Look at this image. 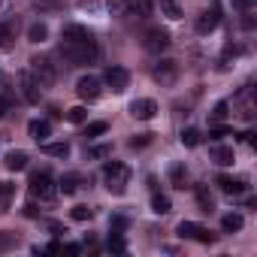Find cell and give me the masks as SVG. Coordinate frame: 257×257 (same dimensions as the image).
Wrapping results in <instances>:
<instances>
[{
	"mask_svg": "<svg viewBox=\"0 0 257 257\" xmlns=\"http://www.w3.org/2000/svg\"><path fill=\"white\" fill-rule=\"evenodd\" d=\"M61 55L70 67H85V64H94L100 49L94 40H85V43H73V46H61Z\"/></svg>",
	"mask_w": 257,
	"mask_h": 257,
	"instance_id": "1",
	"label": "cell"
},
{
	"mask_svg": "<svg viewBox=\"0 0 257 257\" xmlns=\"http://www.w3.org/2000/svg\"><path fill=\"white\" fill-rule=\"evenodd\" d=\"M103 179H106V191L115 194V197H121L127 191V185H131V167H124L118 161H109L103 167Z\"/></svg>",
	"mask_w": 257,
	"mask_h": 257,
	"instance_id": "2",
	"label": "cell"
},
{
	"mask_svg": "<svg viewBox=\"0 0 257 257\" xmlns=\"http://www.w3.org/2000/svg\"><path fill=\"white\" fill-rule=\"evenodd\" d=\"M31 76L40 82V88H49L58 82V64L49 55H34L31 58Z\"/></svg>",
	"mask_w": 257,
	"mask_h": 257,
	"instance_id": "3",
	"label": "cell"
},
{
	"mask_svg": "<svg viewBox=\"0 0 257 257\" xmlns=\"http://www.w3.org/2000/svg\"><path fill=\"white\" fill-rule=\"evenodd\" d=\"M28 188H31V197H40V203H52V200L58 197V185L52 182L49 170H37V173H31Z\"/></svg>",
	"mask_w": 257,
	"mask_h": 257,
	"instance_id": "4",
	"label": "cell"
},
{
	"mask_svg": "<svg viewBox=\"0 0 257 257\" xmlns=\"http://www.w3.org/2000/svg\"><path fill=\"white\" fill-rule=\"evenodd\" d=\"M143 46H146V52L161 55V52L170 46V31H167V28H161V25L146 28V31H143Z\"/></svg>",
	"mask_w": 257,
	"mask_h": 257,
	"instance_id": "5",
	"label": "cell"
},
{
	"mask_svg": "<svg viewBox=\"0 0 257 257\" xmlns=\"http://www.w3.org/2000/svg\"><path fill=\"white\" fill-rule=\"evenodd\" d=\"M19 91H22V97H25L28 103H40V97H43V88H40V82L31 76V70H22V73H19Z\"/></svg>",
	"mask_w": 257,
	"mask_h": 257,
	"instance_id": "6",
	"label": "cell"
},
{
	"mask_svg": "<svg viewBox=\"0 0 257 257\" xmlns=\"http://www.w3.org/2000/svg\"><path fill=\"white\" fill-rule=\"evenodd\" d=\"M176 233L182 239H197V242H215V233H209L203 224H194V221H182L176 227Z\"/></svg>",
	"mask_w": 257,
	"mask_h": 257,
	"instance_id": "7",
	"label": "cell"
},
{
	"mask_svg": "<svg viewBox=\"0 0 257 257\" xmlns=\"http://www.w3.org/2000/svg\"><path fill=\"white\" fill-rule=\"evenodd\" d=\"M103 82H106L115 94H124L127 85H131V73H127L124 67H109V70L103 73Z\"/></svg>",
	"mask_w": 257,
	"mask_h": 257,
	"instance_id": "8",
	"label": "cell"
},
{
	"mask_svg": "<svg viewBox=\"0 0 257 257\" xmlns=\"http://www.w3.org/2000/svg\"><path fill=\"white\" fill-rule=\"evenodd\" d=\"M76 94L91 103V100H97V97L103 94V82H100L97 76H82V79L76 82Z\"/></svg>",
	"mask_w": 257,
	"mask_h": 257,
	"instance_id": "9",
	"label": "cell"
},
{
	"mask_svg": "<svg viewBox=\"0 0 257 257\" xmlns=\"http://www.w3.org/2000/svg\"><path fill=\"white\" fill-rule=\"evenodd\" d=\"M152 76H155V82H161V85H173L176 76H179V64L164 58V61H158V64L152 67Z\"/></svg>",
	"mask_w": 257,
	"mask_h": 257,
	"instance_id": "10",
	"label": "cell"
},
{
	"mask_svg": "<svg viewBox=\"0 0 257 257\" xmlns=\"http://www.w3.org/2000/svg\"><path fill=\"white\" fill-rule=\"evenodd\" d=\"M236 106H239V115H242L245 121H254V115H257L254 109H257V106H254V88H251V85H245V88L239 91Z\"/></svg>",
	"mask_w": 257,
	"mask_h": 257,
	"instance_id": "11",
	"label": "cell"
},
{
	"mask_svg": "<svg viewBox=\"0 0 257 257\" xmlns=\"http://www.w3.org/2000/svg\"><path fill=\"white\" fill-rule=\"evenodd\" d=\"M131 115H134L137 121H152V118L158 115V103H155V100H149V97L134 100V103H131Z\"/></svg>",
	"mask_w": 257,
	"mask_h": 257,
	"instance_id": "12",
	"label": "cell"
},
{
	"mask_svg": "<svg viewBox=\"0 0 257 257\" xmlns=\"http://www.w3.org/2000/svg\"><path fill=\"white\" fill-rule=\"evenodd\" d=\"M61 46H73V43H85V40H91V31L85 28V25H67L64 31H61Z\"/></svg>",
	"mask_w": 257,
	"mask_h": 257,
	"instance_id": "13",
	"label": "cell"
},
{
	"mask_svg": "<svg viewBox=\"0 0 257 257\" xmlns=\"http://www.w3.org/2000/svg\"><path fill=\"white\" fill-rule=\"evenodd\" d=\"M218 22H221V13H218V7L206 10V13L197 19V34H212V31L218 28Z\"/></svg>",
	"mask_w": 257,
	"mask_h": 257,
	"instance_id": "14",
	"label": "cell"
},
{
	"mask_svg": "<svg viewBox=\"0 0 257 257\" xmlns=\"http://www.w3.org/2000/svg\"><path fill=\"white\" fill-rule=\"evenodd\" d=\"M16 34H19V22L16 19L0 22V49H10L16 43Z\"/></svg>",
	"mask_w": 257,
	"mask_h": 257,
	"instance_id": "15",
	"label": "cell"
},
{
	"mask_svg": "<svg viewBox=\"0 0 257 257\" xmlns=\"http://www.w3.org/2000/svg\"><path fill=\"white\" fill-rule=\"evenodd\" d=\"M218 188L224 194H245L248 191V182L245 179H233V176H218Z\"/></svg>",
	"mask_w": 257,
	"mask_h": 257,
	"instance_id": "16",
	"label": "cell"
},
{
	"mask_svg": "<svg viewBox=\"0 0 257 257\" xmlns=\"http://www.w3.org/2000/svg\"><path fill=\"white\" fill-rule=\"evenodd\" d=\"M212 161L218 167H233V161H236L233 146H212Z\"/></svg>",
	"mask_w": 257,
	"mask_h": 257,
	"instance_id": "17",
	"label": "cell"
},
{
	"mask_svg": "<svg viewBox=\"0 0 257 257\" xmlns=\"http://www.w3.org/2000/svg\"><path fill=\"white\" fill-rule=\"evenodd\" d=\"M82 182H85V179H82L79 173H67V176H61V182H58V191H61V194H76V191L82 188Z\"/></svg>",
	"mask_w": 257,
	"mask_h": 257,
	"instance_id": "18",
	"label": "cell"
},
{
	"mask_svg": "<svg viewBox=\"0 0 257 257\" xmlns=\"http://www.w3.org/2000/svg\"><path fill=\"white\" fill-rule=\"evenodd\" d=\"M28 134H31L37 143H46V140L52 137V124H49V121H31V124H28Z\"/></svg>",
	"mask_w": 257,
	"mask_h": 257,
	"instance_id": "19",
	"label": "cell"
},
{
	"mask_svg": "<svg viewBox=\"0 0 257 257\" xmlns=\"http://www.w3.org/2000/svg\"><path fill=\"white\" fill-rule=\"evenodd\" d=\"M170 185L179 188V191L188 188V170H185V164H176V167L170 170Z\"/></svg>",
	"mask_w": 257,
	"mask_h": 257,
	"instance_id": "20",
	"label": "cell"
},
{
	"mask_svg": "<svg viewBox=\"0 0 257 257\" xmlns=\"http://www.w3.org/2000/svg\"><path fill=\"white\" fill-rule=\"evenodd\" d=\"M40 146H43V152H46L49 158H67V155H70V143H49V140H46V143H40Z\"/></svg>",
	"mask_w": 257,
	"mask_h": 257,
	"instance_id": "21",
	"label": "cell"
},
{
	"mask_svg": "<svg viewBox=\"0 0 257 257\" xmlns=\"http://www.w3.org/2000/svg\"><path fill=\"white\" fill-rule=\"evenodd\" d=\"M7 170H13V173L28 170V152H10L7 155Z\"/></svg>",
	"mask_w": 257,
	"mask_h": 257,
	"instance_id": "22",
	"label": "cell"
},
{
	"mask_svg": "<svg viewBox=\"0 0 257 257\" xmlns=\"http://www.w3.org/2000/svg\"><path fill=\"white\" fill-rule=\"evenodd\" d=\"M221 227H224V233H239V230L245 227V221H242L239 212H230V215L221 218Z\"/></svg>",
	"mask_w": 257,
	"mask_h": 257,
	"instance_id": "23",
	"label": "cell"
},
{
	"mask_svg": "<svg viewBox=\"0 0 257 257\" xmlns=\"http://www.w3.org/2000/svg\"><path fill=\"white\" fill-rule=\"evenodd\" d=\"M197 203H200V209H203V212H215V197L209 194V188H206V185H197Z\"/></svg>",
	"mask_w": 257,
	"mask_h": 257,
	"instance_id": "24",
	"label": "cell"
},
{
	"mask_svg": "<svg viewBox=\"0 0 257 257\" xmlns=\"http://www.w3.org/2000/svg\"><path fill=\"white\" fill-rule=\"evenodd\" d=\"M170 209H173L170 197H167V194H158V191H155V197H152V212H155V215H167Z\"/></svg>",
	"mask_w": 257,
	"mask_h": 257,
	"instance_id": "25",
	"label": "cell"
},
{
	"mask_svg": "<svg viewBox=\"0 0 257 257\" xmlns=\"http://www.w3.org/2000/svg\"><path fill=\"white\" fill-rule=\"evenodd\" d=\"M16 197V185L13 182H0V212L10 209V200Z\"/></svg>",
	"mask_w": 257,
	"mask_h": 257,
	"instance_id": "26",
	"label": "cell"
},
{
	"mask_svg": "<svg viewBox=\"0 0 257 257\" xmlns=\"http://www.w3.org/2000/svg\"><path fill=\"white\" fill-rule=\"evenodd\" d=\"M46 37H49V28H46L43 22H34V25L28 28V40H31V43H46Z\"/></svg>",
	"mask_w": 257,
	"mask_h": 257,
	"instance_id": "27",
	"label": "cell"
},
{
	"mask_svg": "<svg viewBox=\"0 0 257 257\" xmlns=\"http://www.w3.org/2000/svg\"><path fill=\"white\" fill-rule=\"evenodd\" d=\"M34 10H40V13H61L64 0H34Z\"/></svg>",
	"mask_w": 257,
	"mask_h": 257,
	"instance_id": "28",
	"label": "cell"
},
{
	"mask_svg": "<svg viewBox=\"0 0 257 257\" xmlns=\"http://www.w3.org/2000/svg\"><path fill=\"white\" fill-rule=\"evenodd\" d=\"M106 131H109L106 121H91V124L85 127V140H97V137H103Z\"/></svg>",
	"mask_w": 257,
	"mask_h": 257,
	"instance_id": "29",
	"label": "cell"
},
{
	"mask_svg": "<svg viewBox=\"0 0 257 257\" xmlns=\"http://www.w3.org/2000/svg\"><path fill=\"white\" fill-rule=\"evenodd\" d=\"M200 140H203V134L197 131V127H185V131H182V143H185L188 149H194V146H200Z\"/></svg>",
	"mask_w": 257,
	"mask_h": 257,
	"instance_id": "30",
	"label": "cell"
},
{
	"mask_svg": "<svg viewBox=\"0 0 257 257\" xmlns=\"http://www.w3.org/2000/svg\"><path fill=\"white\" fill-rule=\"evenodd\" d=\"M112 16H131V0H109Z\"/></svg>",
	"mask_w": 257,
	"mask_h": 257,
	"instance_id": "31",
	"label": "cell"
},
{
	"mask_svg": "<svg viewBox=\"0 0 257 257\" xmlns=\"http://www.w3.org/2000/svg\"><path fill=\"white\" fill-rule=\"evenodd\" d=\"M161 10L167 19H182V7L176 4V0H161Z\"/></svg>",
	"mask_w": 257,
	"mask_h": 257,
	"instance_id": "32",
	"label": "cell"
},
{
	"mask_svg": "<svg viewBox=\"0 0 257 257\" xmlns=\"http://www.w3.org/2000/svg\"><path fill=\"white\" fill-rule=\"evenodd\" d=\"M70 215H73V221H91L94 218V209L91 206H73Z\"/></svg>",
	"mask_w": 257,
	"mask_h": 257,
	"instance_id": "33",
	"label": "cell"
},
{
	"mask_svg": "<svg viewBox=\"0 0 257 257\" xmlns=\"http://www.w3.org/2000/svg\"><path fill=\"white\" fill-rule=\"evenodd\" d=\"M106 248H109L112 254H124V251H127V245H124L121 233H112V236H109V245H106Z\"/></svg>",
	"mask_w": 257,
	"mask_h": 257,
	"instance_id": "34",
	"label": "cell"
},
{
	"mask_svg": "<svg viewBox=\"0 0 257 257\" xmlns=\"http://www.w3.org/2000/svg\"><path fill=\"white\" fill-rule=\"evenodd\" d=\"M88 155H91L94 161H100V158H109V155H112V146H109V143H103V146H91V149H88Z\"/></svg>",
	"mask_w": 257,
	"mask_h": 257,
	"instance_id": "35",
	"label": "cell"
},
{
	"mask_svg": "<svg viewBox=\"0 0 257 257\" xmlns=\"http://www.w3.org/2000/svg\"><path fill=\"white\" fill-rule=\"evenodd\" d=\"M67 118H70L73 124H82V121L88 118V109H85V106H73V109L67 112Z\"/></svg>",
	"mask_w": 257,
	"mask_h": 257,
	"instance_id": "36",
	"label": "cell"
},
{
	"mask_svg": "<svg viewBox=\"0 0 257 257\" xmlns=\"http://www.w3.org/2000/svg\"><path fill=\"white\" fill-rule=\"evenodd\" d=\"M227 109H230V103H227V100H221V103H218V106L212 109V121H224V118L230 115Z\"/></svg>",
	"mask_w": 257,
	"mask_h": 257,
	"instance_id": "37",
	"label": "cell"
},
{
	"mask_svg": "<svg viewBox=\"0 0 257 257\" xmlns=\"http://www.w3.org/2000/svg\"><path fill=\"white\" fill-rule=\"evenodd\" d=\"M209 137H212V140H221V137H230V127H224V124H215V127H209Z\"/></svg>",
	"mask_w": 257,
	"mask_h": 257,
	"instance_id": "38",
	"label": "cell"
},
{
	"mask_svg": "<svg viewBox=\"0 0 257 257\" xmlns=\"http://www.w3.org/2000/svg\"><path fill=\"white\" fill-rule=\"evenodd\" d=\"M152 143V134H137L134 140H131V149H143V146H149Z\"/></svg>",
	"mask_w": 257,
	"mask_h": 257,
	"instance_id": "39",
	"label": "cell"
},
{
	"mask_svg": "<svg viewBox=\"0 0 257 257\" xmlns=\"http://www.w3.org/2000/svg\"><path fill=\"white\" fill-rule=\"evenodd\" d=\"M19 242V236H13V233H0V251H7V248H13Z\"/></svg>",
	"mask_w": 257,
	"mask_h": 257,
	"instance_id": "40",
	"label": "cell"
},
{
	"mask_svg": "<svg viewBox=\"0 0 257 257\" xmlns=\"http://www.w3.org/2000/svg\"><path fill=\"white\" fill-rule=\"evenodd\" d=\"M236 55H239V49H236V46H227V49H224V58H221V67H230V61H233Z\"/></svg>",
	"mask_w": 257,
	"mask_h": 257,
	"instance_id": "41",
	"label": "cell"
},
{
	"mask_svg": "<svg viewBox=\"0 0 257 257\" xmlns=\"http://www.w3.org/2000/svg\"><path fill=\"white\" fill-rule=\"evenodd\" d=\"M10 109H13V97L10 94H0V118H4Z\"/></svg>",
	"mask_w": 257,
	"mask_h": 257,
	"instance_id": "42",
	"label": "cell"
},
{
	"mask_svg": "<svg viewBox=\"0 0 257 257\" xmlns=\"http://www.w3.org/2000/svg\"><path fill=\"white\" fill-rule=\"evenodd\" d=\"M124 227H127V218L124 215H115L112 218V233H124Z\"/></svg>",
	"mask_w": 257,
	"mask_h": 257,
	"instance_id": "43",
	"label": "cell"
},
{
	"mask_svg": "<svg viewBox=\"0 0 257 257\" xmlns=\"http://www.w3.org/2000/svg\"><path fill=\"white\" fill-rule=\"evenodd\" d=\"M61 254H73L76 257V254H82V245L79 242H67V245H61Z\"/></svg>",
	"mask_w": 257,
	"mask_h": 257,
	"instance_id": "44",
	"label": "cell"
},
{
	"mask_svg": "<svg viewBox=\"0 0 257 257\" xmlns=\"http://www.w3.org/2000/svg\"><path fill=\"white\" fill-rule=\"evenodd\" d=\"M233 7H236V10H242V13H248V10L254 7V0H233Z\"/></svg>",
	"mask_w": 257,
	"mask_h": 257,
	"instance_id": "45",
	"label": "cell"
},
{
	"mask_svg": "<svg viewBox=\"0 0 257 257\" xmlns=\"http://www.w3.org/2000/svg\"><path fill=\"white\" fill-rule=\"evenodd\" d=\"M25 215H28V218H37V215H40V209H37L34 203H28V206H25Z\"/></svg>",
	"mask_w": 257,
	"mask_h": 257,
	"instance_id": "46",
	"label": "cell"
},
{
	"mask_svg": "<svg viewBox=\"0 0 257 257\" xmlns=\"http://www.w3.org/2000/svg\"><path fill=\"white\" fill-rule=\"evenodd\" d=\"M13 10V0H0V16H7Z\"/></svg>",
	"mask_w": 257,
	"mask_h": 257,
	"instance_id": "47",
	"label": "cell"
},
{
	"mask_svg": "<svg viewBox=\"0 0 257 257\" xmlns=\"http://www.w3.org/2000/svg\"><path fill=\"white\" fill-rule=\"evenodd\" d=\"M49 230H52V233H67L64 224H58V221H49Z\"/></svg>",
	"mask_w": 257,
	"mask_h": 257,
	"instance_id": "48",
	"label": "cell"
},
{
	"mask_svg": "<svg viewBox=\"0 0 257 257\" xmlns=\"http://www.w3.org/2000/svg\"><path fill=\"white\" fill-rule=\"evenodd\" d=\"M242 25H245V28H248V31H251V28H254V19H251V13H245V19H242Z\"/></svg>",
	"mask_w": 257,
	"mask_h": 257,
	"instance_id": "49",
	"label": "cell"
}]
</instances>
